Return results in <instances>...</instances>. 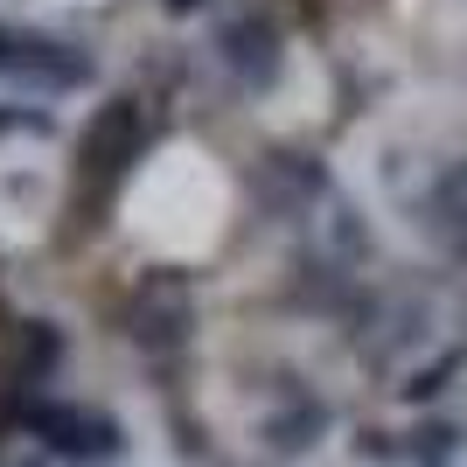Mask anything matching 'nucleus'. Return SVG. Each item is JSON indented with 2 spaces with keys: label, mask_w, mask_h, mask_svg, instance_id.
I'll return each instance as SVG.
<instances>
[{
  "label": "nucleus",
  "mask_w": 467,
  "mask_h": 467,
  "mask_svg": "<svg viewBox=\"0 0 467 467\" xmlns=\"http://www.w3.org/2000/svg\"><path fill=\"white\" fill-rule=\"evenodd\" d=\"M126 328H133L140 349H154V356L182 349V342H189V328H195L189 279H182V273H147V279H140V293H133V314H126Z\"/></svg>",
  "instance_id": "7ed1b4c3"
},
{
  "label": "nucleus",
  "mask_w": 467,
  "mask_h": 467,
  "mask_svg": "<svg viewBox=\"0 0 467 467\" xmlns=\"http://www.w3.org/2000/svg\"><path fill=\"white\" fill-rule=\"evenodd\" d=\"M15 426L28 432V440H42V453H57V461H70V467H112L119 453H126V426H119L112 411L70 405V398H49V390L15 411Z\"/></svg>",
  "instance_id": "f257e3e1"
},
{
  "label": "nucleus",
  "mask_w": 467,
  "mask_h": 467,
  "mask_svg": "<svg viewBox=\"0 0 467 467\" xmlns=\"http://www.w3.org/2000/svg\"><path fill=\"white\" fill-rule=\"evenodd\" d=\"M461 440H467V432L453 426V419H426V426L411 432V440H405L398 453H405V461H440V467H447L453 453H461Z\"/></svg>",
  "instance_id": "6e6552de"
},
{
  "label": "nucleus",
  "mask_w": 467,
  "mask_h": 467,
  "mask_svg": "<svg viewBox=\"0 0 467 467\" xmlns=\"http://www.w3.org/2000/svg\"><path fill=\"white\" fill-rule=\"evenodd\" d=\"M398 467H440V461H398Z\"/></svg>",
  "instance_id": "ddd939ff"
},
{
  "label": "nucleus",
  "mask_w": 467,
  "mask_h": 467,
  "mask_svg": "<svg viewBox=\"0 0 467 467\" xmlns=\"http://www.w3.org/2000/svg\"><path fill=\"white\" fill-rule=\"evenodd\" d=\"M216 57H223V70H231L237 84H273L279 78V63H286V49H279V28L273 21H258V15H244V21H223L216 28Z\"/></svg>",
  "instance_id": "20e7f679"
},
{
  "label": "nucleus",
  "mask_w": 467,
  "mask_h": 467,
  "mask_svg": "<svg viewBox=\"0 0 467 467\" xmlns=\"http://www.w3.org/2000/svg\"><path fill=\"white\" fill-rule=\"evenodd\" d=\"M15 49H21V36H15V28H7V21H0V78L15 70Z\"/></svg>",
  "instance_id": "9b49d317"
},
{
  "label": "nucleus",
  "mask_w": 467,
  "mask_h": 467,
  "mask_svg": "<svg viewBox=\"0 0 467 467\" xmlns=\"http://www.w3.org/2000/svg\"><path fill=\"white\" fill-rule=\"evenodd\" d=\"M432 231L447 237V252H467V161L453 168V175H440V189H432Z\"/></svg>",
  "instance_id": "0eeeda50"
},
{
  "label": "nucleus",
  "mask_w": 467,
  "mask_h": 467,
  "mask_svg": "<svg viewBox=\"0 0 467 467\" xmlns=\"http://www.w3.org/2000/svg\"><path fill=\"white\" fill-rule=\"evenodd\" d=\"M321 432H328V405H321V398H293L286 411H273V426H265V447H273L279 461H293V453H307Z\"/></svg>",
  "instance_id": "423d86ee"
},
{
  "label": "nucleus",
  "mask_w": 467,
  "mask_h": 467,
  "mask_svg": "<svg viewBox=\"0 0 467 467\" xmlns=\"http://www.w3.org/2000/svg\"><path fill=\"white\" fill-rule=\"evenodd\" d=\"M161 7H168V15H195V7H202V0H161Z\"/></svg>",
  "instance_id": "f8f14e48"
},
{
  "label": "nucleus",
  "mask_w": 467,
  "mask_h": 467,
  "mask_svg": "<svg viewBox=\"0 0 467 467\" xmlns=\"http://www.w3.org/2000/svg\"><path fill=\"white\" fill-rule=\"evenodd\" d=\"M7 78L36 84V91H84V84L98 78V63H91V49H70V42H57V36H21Z\"/></svg>",
  "instance_id": "39448f33"
},
{
  "label": "nucleus",
  "mask_w": 467,
  "mask_h": 467,
  "mask_svg": "<svg viewBox=\"0 0 467 467\" xmlns=\"http://www.w3.org/2000/svg\"><path fill=\"white\" fill-rule=\"evenodd\" d=\"M0 133H57V119L36 105H0Z\"/></svg>",
  "instance_id": "9d476101"
},
{
  "label": "nucleus",
  "mask_w": 467,
  "mask_h": 467,
  "mask_svg": "<svg viewBox=\"0 0 467 467\" xmlns=\"http://www.w3.org/2000/svg\"><path fill=\"white\" fill-rule=\"evenodd\" d=\"M147 154V112H140V98H105L84 126V182H105L112 189L133 161Z\"/></svg>",
  "instance_id": "f03ea898"
},
{
  "label": "nucleus",
  "mask_w": 467,
  "mask_h": 467,
  "mask_svg": "<svg viewBox=\"0 0 467 467\" xmlns=\"http://www.w3.org/2000/svg\"><path fill=\"white\" fill-rule=\"evenodd\" d=\"M461 363H467V349L432 356L426 370H411V384H398V398H405V405H432V398H440V390H447L453 377H461Z\"/></svg>",
  "instance_id": "1a4fd4ad"
}]
</instances>
